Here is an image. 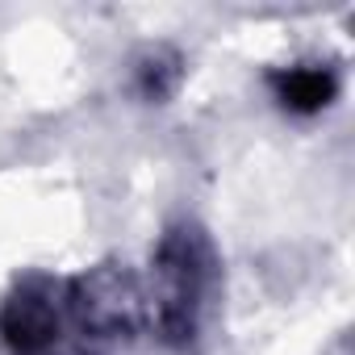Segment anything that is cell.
<instances>
[{
	"label": "cell",
	"mask_w": 355,
	"mask_h": 355,
	"mask_svg": "<svg viewBox=\"0 0 355 355\" xmlns=\"http://www.w3.org/2000/svg\"><path fill=\"white\" fill-rule=\"evenodd\" d=\"M272 92L288 113H322L338 96V80L330 67H284L272 76Z\"/></svg>",
	"instance_id": "cell-4"
},
{
	"label": "cell",
	"mask_w": 355,
	"mask_h": 355,
	"mask_svg": "<svg viewBox=\"0 0 355 355\" xmlns=\"http://www.w3.org/2000/svg\"><path fill=\"white\" fill-rule=\"evenodd\" d=\"M67 322L92 347H113L134 334L138 322V293L134 280L117 268H96L67 284Z\"/></svg>",
	"instance_id": "cell-2"
},
{
	"label": "cell",
	"mask_w": 355,
	"mask_h": 355,
	"mask_svg": "<svg viewBox=\"0 0 355 355\" xmlns=\"http://www.w3.org/2000/svg\"><path fill=\"white\" fill-rule=\"evenodd\" d=\"M67 326V284L46 276L21 280L5 309H0V334L13 347V355H51Z\"/></svg>",
	"instance_id": "cell-3"
},
{
	"label": "cell",
	"mask_w": 355,
	"mask_h": 355,
	"mask_svg": "<svg viewBox=\"0 0 355 355\" xmlns=\"http://www.w3.org/2000/svg\"><path fill=\"white\" fill-rule=\"evenodd\" d=\"M205 288H209V243L197 226L180 222L159 239V251L150 259V301L163 343L189 347L197 338Z\"/></svg>",
	"instance_id": "cell-1"
},
{
	"label": "cell",
	"mask_w": 355,
	"mask_h": 355,
	"mask_svg": "<svg viewBox=\"0 0 355 355\" xmlns=\"http://www.w3.org/2000/svg\"><path fill=\"white\" fill-rule=\"evenodd\" d=\"M175 84H180V59H175L171 51H146L138 63H134V88L142 101L159 105L175 92Z\"/></svg>",
	"instance_id": "cell-5"
}]
</instances>
